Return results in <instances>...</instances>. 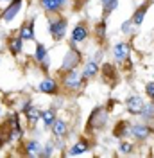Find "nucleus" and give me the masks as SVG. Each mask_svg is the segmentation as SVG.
Masks as SVG:
<instances>
[{
	"instance_id": "obj_1",
	"label": "nucleus",
	"mask_w": 154,
	"mask_h": 158,
	"mask_svg": "<svg viewBox=\"0 0 154 158\" xmlns=\"http://www.w3.org/2000/svg\"><path fill=\"white\" fill-rule=\"evenodd\" d=\"M59 83H61V88L65 92H70V94H77L84 88L86 85V79L83 77V74L77 69L68 70V72H61L59 74Z\"/></svg>"
},
{
	"instance_id": "obj_2",
	"label": "nucleus",
	"mask_w": 154,
	"mask_h": 158,
	"mask_svg": "<svg viewBox=\"0 0 154 158\" xmlns=\"http://www.w3.org/2000/svg\"><path fill=\"white\" fill-rule=\"evenodd\" d=\"M107 120H109V111L106 106H97L91 110L90 117L86 120V131L88 133H93V131H100V129L106 128Z\"/></svg>"
},
{
	"instance_id": "obj_3",
	"label": "nucleus",
	"mask_w": 154,
	"mask_h": 158,
	"mask_svg": "<svg viewBox=\"0 0 154 158\" xmlns=\"http://www.w3.org/2000/svg\"><path fill=\"white\" fill-rule=\"evenodd\" d=\"M68 18L61 15H48V34L54 41H61L67 36Z\"/></svg>"
},
{
	"instance_id": "obj_4",
	"label": "nucleus",
	"mask_w": 154,
	"mask_h": 158,
	"mask_svg": "<svg viewBox=\"0 0 154 158\" xmlns=\"http://www.w3.org/2000/svg\"><path fill=\"white\" fill-rule=\"evenodd\" d=\"M83 63V52L77 49V45H68V50L65 52V56L61 59V65L58 69V74L61 72H68V70L79 69Z\"/></svg>"
},
{
	"instance_id": "obj_5",
	"label": "nucleus",
	"mask_w": 154,
	"mask_h": 158,
	"mask_svg": "<svg viewBox=\"0 0 154 158\" xmlns=\"http://www.w3.org/2000/svg\"><path fill=\"white\" fill-rule=\"evenodd\" d=\"M152 135H154V126L149 124V122L140 120V122H135V124L131 126V138L135 140L136 144H144V142H147Z\"/></svg>"
},
{
	"instance_id": "obj_6",
	"label": "nucleus",
	"mask_w": 154,
	"mask_h": 158,
	"mask_svg": "<svg viewBox=\"0 0 154 158\" xmlns=\"http://www.w3.org/2000/svg\"><path fill=\"white\" fill-rule=\"evenodd\" d=\"M90 34H91V29L86 22H79L75 27L72 29V34H70V43L68 45H77V43H86L90 40Z\"/></svg>"
},
{
	"instance_id": "obj_7",
	"label": "nucleus",
	"mask_w": 154,
	"mask_h": 158,
	"mask_svg": "<svg viewBox=\"0 0 154 158\" xmlns=\"http://www.w3.org/2000/svg\"><path fill=\"white\" fill-rule=\"evenodd\" d=\"M111 54H113V59L118 65H124L125 61H129V56H131V41H118L113 45L111 49Z\"/></svg>"
},
{
	"instance_id": "obj_8",
	"label": "nucleus",
	"mask_w": 154,
	"mask_h": 158,
	"mask_svg": "<svg viewBox=\"0 0 154 158\" xmlns=\"http://www.w3.org/2000/svg\"><path fill=\"white\" fill-rule=\"evenodd\" d=\"M144 104H145L144 97H142V95H138V94H133V95L125 97V101H124L125 111H127L129 115H135V117L140 115V111H142V108H144Z\"/></svg>"
},
{
	"instance_id": "obj_9",
	"label": "nucleus",
	"mask_w": 154,
	"mask_h": 158,
	"mask_svg": "<svg viewBox=\"0 0 154 158\" xmlns=\"http://www.w3.org/2000/svg\"><path fill=\"white\" fill-rule=\"evenodd\" d=\"M34 61L39 65V69L43 70L45 74H48L50 69V56H48V50L43 43H36V49H34Z\"/></svg>"
},
{
	"instance_id": "obj_10",
	"label": "nucleus",
	"mask_w": 154,
	"mask_h": 158,
	"mask_svg": "<svg viewBox=\"0 0 154 158\" xmlns=\"http://www.w3.org/2000/svg\"><path fill=\"white\" fill-rule=\"evenodd\" d=\"M38 92L47 94V95H59V92H61V83H59V79H54V77H48L47 76V77L38 85Z\"/></svg>"
},
{
	"instance_id": "obj_11",
	"label": "nucleus",
	"mask_w": 154,
	"mask_h": 158,
	"mask_svg": "<svg viewBox=\"0 0 154 158\" xmlns=\"http://www.w3.org/2000/svg\"><path fill=\"white\" fill-rule=\"evenodd\" d=\"M39 6L47 15H61L68 6V2L67 0H39Z\"/></svg>"
},
{
	"instance_id": "obj_12",
	"label": "nucleus",
	"mask_w": 154,
	"mask_h": 158,
	"mask_svg": "<svg viewBox=\"0 0 154 158\" xmlns=\"http://www.w3.org/2000/svg\"><path fill=\"white\" fill-rule=\"evenodd\" d=\"M50 133L54 137V142H63L65 138L68 137V122L65 118H56V122L52 124L50 128Z\"/></svg>"
},
{
	"instance_id": "obj_13",
	"label": "nucleus",
	"mask_w": 154,
	"mask_h": 158,
	"mask_svg": "<svg viewBox=\"0 0 154 158\" xmlns=\"http://www.w3.org/2000/svg\"><path fill=\"white\" fill-rule=\"evenodd\" d=\"M22 6H23V0H11V4L2 11L0 15V20L2 22H11L18 16V13L22 11Z\"/></svg>"
},
{
	"instance_id": "obj_14",
	"label": "nucleus",
	"mask_w": 154,
	"mask_h": 158,
	"mask_svg": "<svg viewBox=\"0 0 154 158\" xmlns=\"http://www.w3.org/2000/svg\"><path fill=\"white\" fill-rule=\"evenodd\" d=\"M104 83L107 85H115L116 81H118V72H116V67L113 63H104L102 67H100V74H99Z\"/></svg>"
},
{
	"instance_id": "obj_15",
	"label": "nucleus",
	"mask_w": 154,
	"mask_h": 158,
	"mask_svg": "<svg viewBox=\"0 0 154 158\" xmlns=\"http://www.w3.org/2000/svg\"><path fill=\"white\" fill-rule=\"evenodd\" d=\"M83 77L86 79V81H90V79H95L99 74H100V63L99 61H95V59H86L84 61V65H83Z\"/></svg>"
},
{
	"instance_id": "obj_16",
	"label": "nucleus",
	"mask_w": 154,
	"mask_h": 158,
	"mask_svg": "<svg viewBox=\"0 0 154 158\" xmlns=\"http://www.w3.org/2000/svg\"><path fill=\"white\" fill-rule=\"evenodd\" d=\"M131 122L125 120V118H120L113 126V137L118 138V140H124V138H129L131 137Z\"/></svg>"
},
{
	"instance_id": "obj_17",
	"label": "nucleus",
	"mask_w": 154,
	"mask_h": 158,
	"mask_svg": "<svg viewBox=\"0 0 154 158\" xmlns=\"http://www.w3.org/2000/svg\"><path fill=\"white\" fill-rule=\"evenodd\" d=\"M151 6H152V0H145L144 4H140V6L135 9V13H133L131 20H133V23H135L136 27H142L145 16H147V11L151 9Z\"/></svg>"
},
{
	"instance_id": "obj_18",
	"label": "nucleus",
	"mask_w": 154,
	"mask_h": 158,
	"mask_svg": "<svg viewBox=\"0 0 154 158\" xmlns=\"http://www.w3.org/2000/svg\"><path fill=\"white\" fill-rule=\"evenodd\" d=\"M90 148H91V140L88 137H81L72 148L68 149L67 155H70V156H81V155H84Z\"/></svg>"
},
{
	"instance_id": "obj_19",
	"label": "nucleus",
	"mask_w": 154,
	"mask_h": 158,
	"mask_svg": "<svg viewBox=\"0 0 154 158\" xmlns=\"http://www.w3.org/2000/svg\"><path fill=\"white\" fill-rule=\"evenodd\" d=\"M22 146L25 156H43V144H39L38 140H25L22 142Z\"/></svg>"
},
{
	"instance_id": "obj_20",
	"label": "nucleus",
	"mask_w": 154,
	"mask_h": 158,
	"mask_svg": "<svg viewBox=\"0 0 154 158\" xmlns=\"http://www.w3.org/2000/svg\"><path fill=\"white\" fill-rule=\"evenodd\" d=\"M93 36H95L97 45H104L107 40V20L100 18L93 27Z\"/></svg>"
},
{
	"instance_id": "obj_21",
	"label": "nucleus",
	"mask_w": 154,
	"mask_h": 158,
	"mask_svg": "<svg viewBox=\"0 0 154 158\" xmlns=\"http://www.w3.org/2000/svg\"><path fill=\"white\" fill-rule=\"evenodd\" d=\"M23 113H25V122H27V128L34 129V128H36V122L41 118V110H39L36 104H30V106L25 110Z\"/></svg>"
},
{
	"instance_id": "obj_22",
	"label": "nucleus",
	"mask_w": 154,
	"mask_h": 158,
	"mask_svg": "<svg viewBox=\"0 0 154 158\" xmlns=\"http://www.w3.org/2000/svg\"><path fill=\"white\" fill-rule=\"evenodd\" d=\"M9 124H11V135H13V142H16V140H22L23 137V128H22V124H20V117L18 113H11L9 117Z\"/></svg>"
},
{
	"instance_id": "obj_23",
	"label": "nucleus",
	"mask_w": 154,
	"mask_h": 158,
	"mask_svg": "<svg viewBox=\"0 0 154 158\" xmlns=\"http://www.w3.org/2000/svg\"><path fill=\"white\" fill-rule=\"evenodd\" d=\"M34 18H29L27 22H23L22 23V27L18 31V36L23 41H30V40H34Z\"/></svg>"
},
{
	"instance_id": "obj_24",
	"label": "nucleus",
	"mask_w": 154,
	"mask_h": 158,
	"mask_svg": "<svg viewBox=\"0 0 154 158\" xmlns=\"http://www.w3.org/2000/svg\"><path fill=\"white\" fill-rule=\"evenodd\" d=\"M9 142H13V135H11L9 118H6L4 122H0V148H4Z\"/></svg>"
},
{
	"instance_id": "obj_25",
	"label": "nucleus",
	"mask_w": 154,
	"mask_h": 158,
	"mask_svg": "<svg viewBox=\"0 0 154 158\" xmlns=\"http://www.w3.org/2000/svg\"><path fill=\"white\" fill-rule=\"evenodd\" d=\"M7 49H9L11 56H18L20 52L23 50V40L20 38V36H11L9 40H7Z\"/></svg>"
},
{
	"instance_id": "obj_26",
	"label": "nucleus",
	"mask_w": 154,
	"mask_h": 158,
	"mask_svg": "<svg viewBox=\"0 0 154 158\" xmlns=\"http://www.w3.org/2000/svg\"><path fill=\"white\" fill-rule=\"evenodd\" d=\"M56 118H58V111H56L54 108L41 110V120H43V126H45V129L52 128V124L56 122Z\"/></svg>"
},
{
	"instance_id": "obj_27",
	"label": "nucleus",
	"mask_w": 154,
	"mask_h": 158,
	"mask_svg": "<svg viewBox=\"0 0 154 158\" xmlns=\"http://www.w3.org/2000/svg\"><path fill=\"white\" fill-rule=\"evenodd\" d=\"M140 120H144V122H154V101H149V102H145L142 111H140Z\"/></svg>"
},
{
	"instance_id": "obj_28",
	"label": "nucleus",
	"mask_w": 154,
	"mask_h": 158,
	"mask_svg": "<svg viewBox=\"0 0 154 158\" xmlns=\"http://www.w3.org/2000/svg\"><path fill=\"white\" fill-rule=\"evenodd\" d=\"M100 7H102V18L107 20L111 16V13H115L116 7H118V0H107L104 4H100Z\"/></svg>"
},
{
	"instance_id": "obj_29",
	"label": "nucleus",
	"mask_w": 154,
	"mask_h": 158,
	"mask_svg": "<svg viewBox=\"0 0 154 158\" xmlns=\"http://www.w3.org/2000/svg\"><path fill=\"white\" fill-rule=\"evenodd\" d=\"M136 149V142L133 140V142H129L127 138H124V140H120V144H118V153L120 155H133Z\"/></svg>"
},
{
	"instance_id": "obj_30",
	"label": "nucleus",
	"mask_w": 154,
	"mask_h": 158,
	"mask_svg": "<svg viewBox=\"0 0 154 158\" xmlns=\"http://www.w3.org/2000/svg\"><path fill=\"white\" fill-rule=\"evenodd\" d=\"M136 31H138V27H136L135 23H133V20H125V22H122V25H120V32L124 34V36H133V34H136Z\"/></svg>"
},
{
	"instance_id": "obj_31",
	"label": "nucleus",
	"mask_w": 154,
	"mask_h": 158,
	"mask_svg": "<svg viewBox=\"0 0 154 158\" xmlns=\"http://www.w3.org/2000/svg\"><path fill=\"white\" fill-rule=\"evenodd\" d=\"M145 95H147L149 101H154V79L145 85Z\"/></svg>"
},
{
	"instance_id": "obj_32",
	"label": "nucleus",
	"mask_w": 154,
	"mask_h": 158,
	"mask_svg": "<svg viewBox=\"0 0 154 158\" xmlns=\"http://www.w3.org/2000/svg\"><path fill=\"white\" fill-rule=\"evenodd\" d=\"M54 142H47L45 146H43V156H52L54 155Z\"/></svg>"
},
{
	"instance_id": "obj_33",
	"label": "nucleus",
	"mask_w": 154,
	"mask_h": 158,
	"mask_svg": "<svg viewBox=\"0 0 154 158\" xmlns=\"http://www.w3.org/2000/svg\"><path fill=\"white\" fill-rule=\"evenodd\" d=\"M102 58H104V49H102V45H99V49H97V52L93 54V59L100 63V61H102Z\"/></svg>"
},
{
	"instance_id": "obj_34",
	"label": "nucleus",
	"mask_w": 154,
	"mask_h": 158,
	"mask_svg": "<svg viewBox=\"0 0 154 158\" xmlns=\"http://www.w3.org/2000/svg\"><path fill=\"white\" fill-rule=\"evenodd\" d=\"M75 2H77V7H75V9H79V6H83V4H84L86 0H75Z\"/></svg>"
},
{
	"instance_id": "obj_35",
	"label": "nucleus",
	"mask_w": 154,
	"mask_h": 158,
	"mask_svg": "<svg viewBox=\"0 0 154 158\" xmlns=\"http://www.w3.org/2000/svg\"><path fill=\"white\" fill-rule=\"evenodd\" d=\"M4 117V110H2V106H0V118Z\"/></svg>"
},
{
	"instance_id": "obj_36",
	"label": "nucleus",
	"mask_w": 154,
	"mask_h": 158,
	"mask_svg": "<svg viewBox=\"0 0 154 158\" xmlns=\"http://www.w3.org/2000/svg\"><path fill=\"white\" fill-rule=\"evenodd\" d=\"M104 2H107V0H100V4H104Z\"/></svg>"
},
{
	"instance_id": "obj_37",
	"label": "nucleus",
	"mask_w": 154,
	"mask_h": 158,
	"mask_svg": "<svg viewBox=\"0 0 154 158\" xmlns=\"http://www.w3.org/2000/svg\"><path fill=\"white\" fill-rule=\"evenodd\" d=\"M0 2H7V0H0Z\"/></svg>"
},
{
	"instance_id": "obj_38",
	"label": "nucleus",
	"mask_w": 154,
	"mask_h": 158,
	"mask_svg": "<svg viewBox=\"0 0 154 158\" xmlns=\"http://www.w3.org/2000/svg\"><path fill=\"white\" fill-rule=\"evenodd\" d=\"M0 63H2V56H0Z\"/></svg>"
},
{
	"instance_id": "obj_39",
	"label": "nucleus",
	"mask_w": 154,
	"mask_h": 158,
	"mask_svg": "<svg viewBox=\"0 0 154 158\" xmlns=\"http://www.w3.org/2000/svg\"><path fill=\"white\" fill-rule=\"evenodd\" d=\"M152 153H154V148H152Z\"/></svg>"
},
{
	"instance_id": "obj_40",
	"label": "nucleus",
	"mask_w": 154,
	"mask_h": 158,
	"mask_svg": "<svg viewBox=\"0 0 154 158\" xmlns=\"http://www.w3.org/2000/svg\"><path fill=\"white\" fill-rule=\"evenodd\" d=\"M67 2H68V0H67Z\"/></svg>"
}]
</instances>
